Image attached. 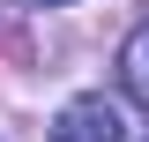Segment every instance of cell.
<instances>
[{"label": "cell", "instance_id": "1", "mask_svg": "<svg viewBox=\"0 0 149 142\" xmlns=\"http://www.w3.org/2000/svg\"><path fill=\"white\" fill-rule=\"evenodd\" d=\"M52 142H127V112L112 97H74V105H60Z\"/></svg>", "mask_w": 149, "mask_h": 142}, {"label": "cell", "instance_id": "2", "mask_svg": "<svg viewBox=\"0 0 149 142\" xmlns=\"http://www.w3.org/2000/svg\"><path fill=\"white\" fill-rule=\"evenodd\" d=\"M119 90L149 112V22H142V30H127V45H119Z\"/></svg>", "mask_w": 149, "mask_h": 142}, {"label": "cell", "instance_id": "3", "mask_svg": "<svg viewBox=\"0 0 149 142\" xmlns=\"http://www.w3.org/2000/svg\"><path fill=\"white\" fill-rule=\"evenodd\" d=\"M37 8H60V0H37Z\"/></svg>", "mask_w": 149, "mask_h": 142}]
</instances>
